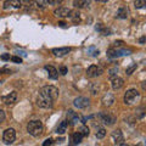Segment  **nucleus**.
I'll return each mask as SVG.
<instances>
[{"mask_svg": "<svg viewBox=\"0 0 146 146\" xmlns=\"http://www.w3.org/2000/svg\"><path fill=\"white\" fill-rule=\"evenodd\" d=\"M27 131L32 136H40L43 133V124L39 121H31L27 124Z\"/></svg>", "mask_w": 146, "mask_h": 146, "instance_id": "1", "label": "nucleus"}, {"mask_svg": "<svg viewBox=\"0 0 146 146\" xmlns=\"http://www.w3.org/2000/svg\"><path fill=\"white\" fill-rule=\"evenodd\" d=\"M43 96L50 99L51 101H56V99L58 98V89L56 86H52V85H48V86H44L40 90V93Z\"/></svg>", "mask_w": 146, "mask_h": 146, "instance_id": "2", "label": "nucleus"}, {"mask_svg": "<svg viewBox=\"0 0 146 146\" xmlns=\"http://www.w3.org/2000/svg\"><path fill=\"white\" fill-rule=\"evenodd\" d=\"M140 100V93L136 89H130L124 94V102L127 105H133Z\"/></svg>", "mask_w": 146, "mask_h": 146, "instance_id": "3", "label": "nucleus"}, {"mask_svg": "<svg viewBox=\"0 0 146 146\" xmlns=\"http://www.w3.org/2000/svg\"><path fill=\"white\" fill-rule=\"evenodd\" d=\"M130 50L127 49H121V48H116V49H108L107 50V56L110 58H117L121 56H125V55H130Z\"/></svg>", "mask_w": 146, "mask_h": 146, "instance_id": "4", "label": "nucleus"}, {"mask_svg": "<svg viewBox=\"0 0 146 146\" xmlns=\"http://www.w3.org/2000/svg\"><path fill=\"white\" fill-rule=\"evenodd\" d=\"M16 139V131L15 129H12V128H9V129H6L5 131H4V135H3V140L5 144H12L13 141H15Z\"/></svg>", "mask_w": 146, "mask_h": 146, "instance_id": "5", "label": "nucleus"}, {"mask_svg": "<svg viewBox=\"0 0 146 146\" xmlns=\"http://www.w3.org/2000/svg\"><path fill=\"white\" fill-rule=\"evenodd\" d=\"M36 105L42 108H50L54 105V101H51V100L48 99V98L43 96L42 94H39L38 100H36Z\"/></svg>", "mask_w": 146, "mask_h": 146, "instance_id": "6", "label": "nucleus"}, {"mask_svg": "<svg viewBox=\"0 0 146 146\" xmlns=\"http://www.w3.org/2000/svg\"><path fill=\"white\" fill-rule=\"evenodd\" d=\"M73 105H74L76 107H78V108H86V107H89V105H90V100L88 98L79 96V98L74 99Z\"/></svg>", "mask_w": 146, "mask_h": 146, "instance_id": "7", "label": "nucleus"}, {"mask_svg": "<svg viewBox=\"0 0 146 146\" xmlns=\"http://www.w3.org/2000/svg\"><path fill=\"white\" fill-rule=\"evenodd\" d=\"M100 118H101V121L107 125H113L116 123V117L110 115V113H106V112L100 113Z\"/></svg>", "mask_w": 146, "mask_h": 146, "instance_id": "8", "label": "nucleus"}, {"mask_svg": "<svg viewBox=\"0 0 146 146\" xmlns=\"http://www.w3.org/2000/svg\"><path fill=\"white\" fill-rule=\"evenodd\" d=\"M101 73H102V71L100 70L98 66L93 65V66H90L88 70H86V77H88V78H94V77L100 76Z\"/></svg>", "mask_w": 146, "mask_h": 146, "instance_id": "9", "label": "nucleus"}, {"mask_svg": "<svg viewBox=\"0 0 146 146\" xmlns=\"http://www.w3.org/2000/svg\"><path fill=\"white\" fill-rule=\"evenodd\" d=\"M111 85H112V89L113 90H119L123 88V85H124V80L119 77H113L112 80H111Z\"/></svg>", "mask_w": 146, "mask_h": 146, "instance_id": "10", "label": "nucleus"}, {"mask_svg": "<svg viewBox=\"0 0 146 146\" xmlns=\"http://www.w3.org/2000/svg\"><path fill=\"white\" fill-rule=\"evenodd\" d=\"M112 139L115 141L116 145H122L123 141H124V136H123L122 131L119 129H117L115 131H112Z\"/></svg>", "mask_w": 146, "mask_h": 146, "instance_id": "11", "label": "nucleus"}, {"mask_svg": "<svg viewBox=\"0 0 146 146\" xmlns=\"http://www.w3.org/2000/svg\"><path fill=\"white\" fill-rule=\"evenodd\" d=\"M70 12L71 10L67 7H58L56 10L54 11V15L57 16V17H61V18H65V17H68L70 16Z\"/></svg>", "mask_w": 146, "mask_h": 146, "instance_id": "12", "label": "nucleus"}, {"mask_svg": "<svg viewBox=\"0 0 146 146\" xmlns=\"http://www.w3.org/2000/svg\"><path fill=\"white\" fill-rule=\"evenodd\" d=\"M10 6L15 7V9H20L22 6V3H21V0H6V1L4 3V9L7 10Z\"/></svg>", "mask_w": 146, "mask_h": 146, "instance_id": "13", "label": "nucleus"}, {"mask_svg": "<svg viewBox=\"0 0 146 146\" xmlns=\"http://www.w3.org/2000/svg\"><path fill=\"white\" fill-rule=\"evenodd\" d=\"M52 54L55 55V56H58V57H61V56H65V55H67L68 52L71 51V48H55L51 50Z\"/></svg>", "mask_w": 146, "mask_h": 146, "instance_id": "14", "label": "nucleus"}, {"mask_svg": "<svg viewBox=\"0 0 146 146\" xmlns=\"http://www.w3.org/2000/svg\"><path fill=\"white\" fill-rule=\"evenodd\" d=\"M67 119H68V122L71 123V124H77V123L79 122V116L77 115L76 112H73L72 110H70V111L67 112Z\"/></svg>", "mask_w": 146, "mask_h": 146, "instance_id": "15", "label": "nucleus"}, {"mask_svg": "<svg viewBox=\"0 0 146 146\" xmlns=\"http://www.w3.org/2000/svg\"><path fill=\"white\" fill-rule=\"evenodd\" d=\"M16 99H17L16 91H12V93H10L9 95H6V96L3 98V101H4V104H6V105H12L13 102L16 101Z\"/></svg>", "mask_w": 146, "mask_h": 146, "instance_id": "16", "label": "nucleus"}, {"mask_svg": "<svg viewBox=\"0 0 146 146\" xmlns=\"http://www.w3.org/2000/svg\"><path fill=\"white\" fill-rule=\"evenodd\" d=\"M45 70L48 71V76H49V78L50 79H57V77H58V72L57 70L55 67L52 66H45Z\"/></svg>", "mask_w": 146, "mask_h": 146, "instance_id": "17", "label": "nucleus"}, {"mask_svg": "<svg viewBox=\"0 0 146 146\" xmlns=\"http://www.w3.org/2000/svg\"><path fill=\"white\" fill-rule=\"evenodd\" d=\"M113 102H115V98H113L112 94L107 93V94L102 98V104L105 105V106H111V105H113Z\"/></svg>", "mask_w": 146, "mask_h": 146, "instance_id": "18", "label": "nucleus"}, {"mask_svg": "<svg viewBox=\"0 0 146 146\" xmlns=\"http://www.w3.org/2000/svg\"><path fill=\"white\" fill-rule=\"evenodd\" d=\"M128 13H129V10H128V7H125V6H121L119 9H118L117 17H118V18H122V20H124V18L128 17Z\"/></svg>", "mask_w": 146, "mask_h": 146, "instance_id": "19", "label": "nucleus"}, {"mask_svg": "<svg viewBox=\"0 0 146 146\" xmlns=\"http://www.w3.org/2000/svg\"><path fill=\"white\" fill-rule=\"evenodd\" d=\"M82 139H83V135H82V134L79 133V131H77V133L72 134V136H71V141H72V144H73V145L80 144Z\"/></svg>", "mask_w": 146, "mask_h": 146, "instance_id": "20", "label": "nucleus"}, {"mask_svg": "<svg viewBox=\"0 0 146 146\" xmlns=\"http://www.w3.org/2000/svg\"><path fill=\"white\" fill-rule=\"evenodd\" d=\"M73 5H74V7H86L89 6V0H74L73 1Z\"/></svg>", "mask_w": 146, "mask_h": 146, "instance_id": "21", "label": "nucleus"}, {"mask_svg": "<svg viewBox=\"0 0 146 146\" xmlns=\"http://www.w3.org/2000/svg\"><path fill=\"white\" fill-rule=\"evenodd\" d=\"M68 17H71L72 18V21L74 22L76 25H78L79 22H80V18H79V12L77 11V10H74V11H71L70 12V16Z\"/></svg>", "mask_w": 146, "mask_h": 146, "instance_id": "22", "label": "nucleus"}, {"mask_svg": "<svg viewBox=\"0 0 146 146\" xmlns=\"http://www.w3.org/2000/svg\"><path fill=\"white\" fill-rule=\"evenodd\" d=\"M67 121H62L61 123H60V125H58V128H57V131L56 133L57 134H65V131L67 130Z\"/></svg>", "mask_w": 146, "mask_h": 146, "instance_id": "23", "label": "nucleus"}, {"mask_svg": "<svg viewBox=\"0 0 146 146\" xmlns=\"http://www.w3.org/2000/svg\"><path fill=\"white\" fill-rule=\"evenodd\" d=\"M78 131H79V133H80L82 135H83V136H88V135H89V133H90L89 128H88V127H85V125H82V127H79Z\"/></svg>", "mask_w": 146, "mask_h": 146, "instance_id": "24", "label": "nucleus"}, {"mask_svg": "<svg viewBox=\"0 0 146 146\" xmlns=\"http://www.w3.org/2000/svg\"><path fill=\"white\" fill-rule=\"evenodd\" d=\"M145 5H146L145 0H135V3H134L135 9H143V7H145Z\"/></svg>", "mask_w": 146, "mask_h": 146, "instance_id": "25", "label": "nucleus"}, {"mask_svg": "<svg viewBox=\"0 0 146 146\" xmlns=\"http://www.w3.org/2000/svg\"><path fill=\"white\" fill-rule=\"evenodd\" d=\"M107 73H108V77H110V78H113V77H116V76H117V73H118V67L110 68Z\"/></svg>", "mask_w": 146, "mask_h": 146, "instance_id": "26", "label": "nucleus"}, {"mask_svg": "<svg viewBox=\"0 0 146 146\" xmlns=\"http://www.w3.org/2000/svg\"><path fill=\"white\" fill-rule=\"evenodd\" d=\"M135 70H136V63H133V65H130V66L125 70V74H127V76H130Z\"/></svg>", "mask_w": 146, "mask_h": 146, "instance_id": "27", "label": "nucleus"}, {"mask_svg": "<svg viewBox=\"0 0 146 146\" xmlns=\"http://www.w3.org/2000/svg\"><path fill=\"white\" fill-rule=\"evenodd\" d=\"M34 3L38 5V7H42V9H44L48 5V0H34Z\"/></svg>", "mask_w": 146, "mask_h": 146, "instance_id": "28", "label": "nucleus"}, {"mask_svg": "<svg viewBox=\"0 0 146 146\" xmlns=\"http://www.w3.org/2000/svg\"><path fill=\"white\" fill-rule=\"evenodd\" d=\"M105 135H106V130H105L104 128H100V129L96 131V138L98 139H102Z\"/></svg>", "mask_w": 146, "mask_h": 146, "instance_id": "29", "label": "nucleus"}, {"mask_svg": "<svg viewBox=\"0 0 146 146\" xmlns=\"http://www.w3.org/2000/svg\"><path fill=\"white\" fill-rule=\"evenodd\" d=\"M88 52L91 55V56H98V55H99V50H96L94 46H91V48L88 49Z\"/></svg>", "mask_w": 146, "mask_h": 146, "instance_id": "30", "label": "nucleus"}, {"mask_svg": "<svg viewBox=\"0 0 146 146\" xmlns=\"http://www.w3.org/2000/svg\"><path fill=\"white\" fill-rule=\"evenodd\" d=\"M63 0H48V4H51V5H58L61 4Z\"/></svg>", "mask_w": 146, "mask_h": 146, "instance_id": "31", "label": "nucleus"}, {"mask_svg": "<svg viewBox=\"0 0 146 146\" xmlns=\"http://www.w3.org/2000/svg\"><path fill=\"white\" fill-rule=\"evenodd\" d=\"M11 61L12 62H16V63H21L22 62V58L18 57V56H13V57H11Z\"/></svg>", "mask_w": 146, "mask_h": 146, "instance_id": "32", "label": "nucleus"}, {"mask_svg": "<svg viewBox=\"0 0 146 146\" xmlns=\"http://www.w3.org/2000/svg\"><path fill=\"white\" fill-rule=\"evenodd\" d=\"M4 121H5V112H4L3 110L0 108V123L4 122Z\"/></svg>", "mask_w": 146, "mask_h": 146, "instance_id": "33", "label": "nucleus"}, {"mask_svg": "<svg viewBox=\"0 0 146 146\" xmlns=\"http://www.w3.org/2000/svg\"><path fill=\"white\" fill-rule=\"evenodd\" d=\"M54 144V140L52 139H46L44 141V144H43V146H48V145H52Z\"/></svg>", "mask_w": 146, "mask_h": 146, "instance_id": "34", "label": "nucleus"}, {"mask_svg": "<svg viewBox=\"0 0 146 146\" xmlns=\"http://www.w3.org/2000/svg\"><path fill=\"white\" fill-rule=\"evenodd\" d=\"M1 60H3V61L10 60V54H4V55H1Z\"/></svg>", "mask_w": 146, "mask_h": 146, "instance_id": "35", "label": "nucleus"}, {"mask_svg": "<svg viewBox=\"0 0 146 146\" xmlns=\"http://www.w3.org/2000/svg\"><path fill=\"white\" fill-rule=\"evenodd\" d=\"M60 73L62 76H65V74H67V68L65 67V66H62L61 68H60Z\"/></svg>", "mask_w": 146, "mask_h": 146, "instance_id": "36", "label": "nucleus"}, {"mask_svg": "<svg viewBox=\"0 0 146 146\" xmlns=\"http://www.w3.org/2000/svg\"><path fill=\"white\" fill-rule=\"evenodd\" d=\"M115 46H117V48H121V46H123V42H115Z\"/></svg>", "mask_w": 146, "mask_h": 146, "instance_id": "37", "label": "nucleus"}, {"mask_svg": "<svg viewBox=\"0 0 146 146\" xmlns=\"http://www.w3.org/2000/svg\"><path fill=\"white\" fill-rule=\"evenodd\" d=\"M145 40H146L145 36H141V38L139 39V42H140V44H144V43H145Z\"/></svg>", "mask_w": 146, "mask_h": 146, "instance_id": "38", "label": "nucleus"}, {"mask_svg": "<svg viewBox=\"0 0 146 146\" xmlns=\"http://www.w3.org/2000/svg\"><path fill=\"white\" fill-rule=\"evenodd\" d=\"M58 26H60V27H63V28H65V27H66V23H65V22H58Z\"/></svg>", "mask_w": 146, "mask_h": 146, "instance_id": "39", "label": "nucleus"}, {"mask_svg": "<svg viewBox=\"0 0 146 146\" xmlns=\"http://www.w3.org/2000/svg\"><path fill=\"white\" fill-rule=\"evenodd\" d=\"M99 1H101V3H106V1H108V0H99Z\"/></svg>", "mask_w": 146, "mask_h": 146, "instance_id": "40", "label": "nucleus"}]
</instances>
